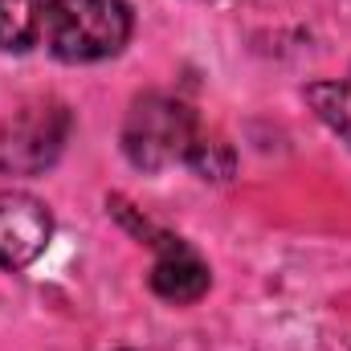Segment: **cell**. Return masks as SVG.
<instances>
[{"label":"cell","mask_w":351,"mask_h":351,"mask_svg":"<svg viewBox=\"0 0 351 351\" xmlns=\"http://www.w3.org/2000/svg\"><path fill=\"white\" fill-rule=\"evenodd\" d=\"M135 229H139V233H147V237H156V241H152V245H156L152 290H156L164 302L188 306V302H196V298H204V294H208L213 274H208L204 258H200V254H196L184 237L160 233V229H152L147 221H143V225H135Z\"/></svg>","instance_id":"cell-5"},{"label":"cell","mask_w":351,"mask_h":351,"mask_svg":"<svg viewBox=\"0 0 351 351\" xmlns=\"http://www.w3.org/2000/svg\"><path fill=\"white\" fill-rule=\"evenodd\" d=\"M37 16H41V0H0V49L33 53L37 49Z\"/></svg>","instance_id":"cell-6"},{"label":"cell","mask_w":351,"mask_h":351,"mask_svg":"<svg viewBox=\"0 0 351 351\" xmlns=\"http://www.w3.org/2000/svg\"><path fill=\"white\" fill-rule=\"evenodd\" d=\"M188 168H196L204 180H225V176L233 172V156H229V147L221 139H204L200 135L196 147H192V156H188Z\"/></svg>","instance_id":"cell-8"},{"label":"cell","mask_w":351,"mask_h":351,"mask_svg":"<svg viewBox=\"0 0 351 351\" xmlns=\"http://www.w3.org/2000/svg\"><path fill=\"white\" fill-rule=\"evenodd\" d=\"M135 16L127 0H41L37 49L66 66L106 62L131 41Z\"/></svg>","instance_id":"cell-1"},{"label":"cell","mask_w":351,"mask_h":351,"mask_svg":"<svg viewBox=\"0 0 351 351\" xmlns=\"http://www.w3.org/2000/svg\"><path fill=\"white\" fill-rule=\"evenodd\" d=\"M200 139L196 114L168 94H139L123 123V152L139 172H164L172 164H188Z\"/></svg>","instance_id":"cell-2"},{"label":"cell","mask_w":351,"mask_h":351,"mask_svg":"<svg viewBox=\"0 0 351 351\" xmlns=\"http://www.w3.org/2000/svg\"><path fill=\"white\" fill-rule=\"evenodd\" d=\"M306 102L315 106V114L339 139L351 143V70H348V78H339V82H315V86H306Z\"/></svg>","instance_id":"cell-7"},{"label":"cell","mask_w":351,"mask_h":351,"mask_svg":"<svg viewBox=\"0 0 351 351\" xmlns=\"http://www.w3.org/2000/svg\"><path fill=\"white\" fill-rule=\"evenodd\" d=\"M53 237V217L45 200L29 192H0V269L33 265Z\"/></svg>","instance_id":"cell-4"},{"label":"cell","mask_w":351,"mask_h":351,"mask_svg":"<svg viewBox=\"0 0 351 351\" xmlns=\"http://www.w3.org/2000/svg\"><path fill=\"white\" fill-rule=\"evenodd\" d=\"M70 131H74V114L62 102L45 98V102L21 106L0 127V172L41 176L45 168H53L58 156L66 152Z\"/></svg>","instance_id":"cell-3"}]
</instances>
